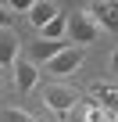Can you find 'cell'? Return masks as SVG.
<instances>
[{"label": "cell", "instance_id": "obj_1", "mask_svg": "<svg viewBox=\"0 0 118 122\" xmlns=\"http://www.w3.org/2000/svg\"><path fill=\"white\" fill-rule=\"evenodd\" d=\"M75 101H79V93H75L72 86H61V83H54V86L43 90V104H47L50 115L72 118V115H75Z\"/></svg>", "mask_w": 118, "mask_h": 122}, {"label": "cell", "instance_id": "obj_2", "mask_svg": "<svg viewBox=\"0 0 118 122\" xmlns=\"http://www.w3.org/2000/svg\"><path fill=\"white\" fill-rule=\"evenodd\" d=\"M97 36H100V25H97L86 11H72V15H68V40H72V43H79V47L86 50V43H93Z\"/></svg>", "mask_w": 118, "mask_h": 122}, {"label": "cell", "instance_id": "obj_3", "mask_svg": "<svg viewBox=\"0 0 118 122\" xmlns=\"http://www.w3.org/2000/svg\"><path fill=\"white\" fill-rule=\"evenodd\" d=\"M82 61H86V50H82V47H65L47 68H50L54 79H65V76H75V72L82 68Z\"/></svg>", "mask_w": 118, "mask_h": 122}, {"label": "cell", "instance_id": "obj_4", "mask_svg": "<svg viewBox=\"0 0 118 122\" xmlns=\"http://www.w3.org/2000/svg\"><path fill=\"white\" fill-rule=\"evenodd\" d=\"M18 57H22V40H18L14 29H4V32H0V76L14 72Z\"/></svg>", "mask_w": 118, "mask_h": 122}, {"label": "cell", "instance_id": "obj_5", "mask_svg": "<svg viewBox=\"0 0 118 122\" xmlns=\"http://www.w3.org/2000/svg\"><path fill=\"white\" fill-rule=\"evenodd\" d=\"M86 15H90L100 29L118 32V4H111V0H93V4L86 7Z\"/></svg>", "mask_w": 118, "mask_h": 122}, {"label": "cell", "instance_id": "obj_6", "mask_svg": "<svg viewBox=\"0 0 118 122\" xmlns=\"http://www.w3.org/2000/svg\"><path fill=\"white\" fill-rule=\"evenodd\" d=\"M36 83H39V68L29 57H18V65H14V90L18 93H32Z\"/></svg>", "mask_w": 118, "mask_h": 122}, {"label": "cell", "instance_id": "obj_7", "mask_svg": "<svg viewBox=\"0 0 118 122\" xmlns=\"http://www.w3.org/2000/svg\"><path fill=\"white\" fill-rule=\"evenodd\" d=\"M61 15V7L54 4V0H36L32 4V11H29V22H32V29H43L50 18H57Z\"/></svg>", "mask_w": 118, "mask_h": 122}, {"label": "cell", "instance_id": "obj_8", "mask_svg": "<svg viewBox=\"0 0 118 122\" xmlns=\"http://www.w3.org/2000/svg\"><path fill=\"white\" fill-rule=\"evenodd\" d=\"M90 97L118 115V83H97V86H90Z\"/></svg>", "mask_w": 118, "mask_h": 122}, {"label": "cell", "instance_id": "obj_9", "mask_svg": "<svg viewBox=\"0 0 118 122\" xmlns=\"http://www.w3.org/2000/svg\"><path fill=\"white\" fill-rule=\"evenodd\" d=\"M65 47L61 43H50V40H36L32 47H29V61H32V65H39V61H47V65H50V61L57 57V54H61Z\"/></svg>", "mask_w": 118, "mask_h": 122}, {"label": "cell", "instance_id": "obj_10", "mask_svg": "<svg viewBox=\"0 0 118 122\" xmlns=\"http://www.w3.org/2000/svg\"><path fill=\"white\" fill-rule=\"evenodd\" d=\"M65 36H68V15H57L39 29V40H50V43H65Z\"/></svg>", "mask_w": 118, "mask_h": 122}, {"label": "cell", "instance_id": "obj_11", "mask_svg": "<svg viewBox=\"0 0 118 122\" xmlns=\"http://www.w3.org/2000/svg\"><path fill=\"white\" fill-rule=\"evenodd\" d=\"M0 122H32V115L22 108H0Z\"/></svg>", "mask_w": 118, "mask_h": 122}, {"label": "cell", "instance_id": "obj_12", "mask_svg": "<svg viewBox=\"0 0 118 122\" xmlns=\"http://www.w3.org/2000/svg\"><path fill=\"white\" fill-rule=\"evenodd\" d=\"M7 7V15H29L32 11V4H25V0H11V4H4Z\"/></svg>", "mask_w": 118, "mask_h": 122}, {"label": "cell", "instance_id": "obj_13", "mask_svg": "<svg viewBox=\"0 0 118 122\" xmlns=\"http://www.w3.org/2000/svg\"><path fill=\"white\" fill-rule=\"evenodd\" d=\"M4 29H11V15H7L4 4H0V32H4Z\"/></svg>", "mask_w": 118, "mask_h": 122}, {"label": "cell", "instance_id": "obj_14", "mask_svg": "<svg viewBox=\"0 0 118 122\" xmlns=\"http://www.w3.org/2000/svg\"><path fill=\"white\" fill-rule=\"evenodd\" d=\"M107 68L118 76V47H114V50H111V57H107Z\"/></svg>", "mask_w": 118, "mask_h": 122}, {"label": "cell", "instance_id": "obj_15", "mask_svg": "<svg viewBox=\"0 0 118 122\" xmlns=\"http://www.w3.org/2000/svg\"><path fill=\"white\" fill-rule=\"evenodd\" d=\"M72 122H86V118H82V115H72Z\"/></svg>", "mask_w": 118, "mask_h": 122}, {"label": "cell", "instance_id": "obj_16", "mask_svg": "<svg viewBox=\"0 0 118 122\" xmlns=\"http://www.w3.org/2000/svg\"><path fill=\"white\" fill-rule=\"evenodd\" d=\"M32 122H47V118H36V115H32Z\"/></svg>", "mask_w": 118, "mask_h": 122}, {"label": "cell", "instance_id": "obj_17", "mask_svg": "<svg viewBox=\"0 0 118 122\" xmlns=\"http://www.w3.org/2000/svg\"><path fill=\"white\" fill-rule=\"evenodd\" d=\"M0 86H4V76H0Z\"/></svg>", "mask_w": 118, "mask_h": 122}]
</instances>
